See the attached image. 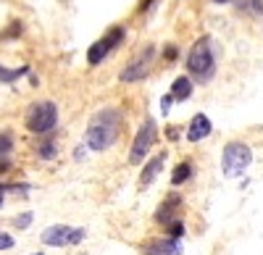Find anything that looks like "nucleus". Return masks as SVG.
Returning <instances> with one entry per match:
<instances>
[{"mask_svg":"<svg viewBox=\"0 0 263 255\" xmlns=\"http://www.w3.org/2000/svg\"><path fill=\"white\" fill-rule=\"evenodd\" d=\"M166 58H168V61L177 58V48H174V45H168V48H166Z\"/></svg>","mask_w":263,"mask_h":255,"instance_id":"4be33fe9","label":"nucleus"},{"mask_svg":"<svg viewBox=\"0 0 263 255\" xmlns=\"http://www.w3.org/2000/svg\"><path fill=\"white\" fill-rule=\"evenodd\" d=\"M11 147H13V140L8 132H0V155H8L11 153Z\"/></svg>","mask_w":263,"mask_h":255,"instance_id":"dca6fc26","label":"nucleus"},{"mask_svg":"<svg viewBox=\"0 0 263 255\" xmlns=\"http://www.w3.org/2000/svg\"><path fill=\"white\" fill-rule=\"evenodd\" d=\"M84 237L82 229H71V226H63V224H55V226H48L42 231V242L50 245V247H63V245H79Z\"/></svg>","mask_w":263,"mask_h":255,"instance_id":"0eeeda50","label":"nucleus"},{"mask_svg":"<svg viewBox=\"0 0 263 255\" xmlns=\"http://www.w3.org/2000/svg\"><path fill=\"white\" fill-rule=\"evenodd\" d=\"M168 231H171V240H177V237H182L184 234V224L177 219V221H171L168 224Z\"/></svg>","mask_w":263,"mask_h":255,"instance_id":"f3484780","label":"nucleus"},{"mask_svg":"<svg viewBox=\"0 0 263 255\" xmlns=\"http://www.w3.org/2000/svg\"><path fill=\"white\" fill-rule=\"evenodd\" d=\"M34 255H42V252H34Z\"/></svg>","mask_w":263,"mask_h":255,"instance_id":"a878e982","label":"nucleus"},{"mask_svg":"<svg viewBox=\"0 0 263 255\" xmlns=\"http://www.w3.org/2000/svg\"><path fill=\"white\" fill-rule=\"evenodd\" d=\"M208 134H211V121H208V116L197 113V116L190 121L187 140H190V142H200V140H203V137H208Z\"/></svg>","mask_w":263,"mask_h":255,"instance_id":"9b49d317","label":"nucleus"},{"mask_svg":"<svg viewBox=\"0 0 263 255\" xmlns=\"http://www.w3.org/2000/svg\"><path fill=\"white\" fill-rule=\"evenodd\" d=\"M40 155H42V158H53V155H55V142L50 140V142H45V145H40Z\"/></svg>","mask_w":263,"mask_h":255,"instance_id":"a211bd4d","label":"nucleus"},{"mask_svg":"<svg viewBox=\"0 0 263 255\" xmlns=\"http://www.w3.org/2000/svg\"><path fill=\"white\" fill-rule=\"evenodd\" d=\"M142 250H145V255H179V252H182V245H179L177 240H163V237H158V240H150Z\"/></svg>","mask_w":263,"mask_h":255,"instance_id":"1a4fd4ad","label":"nucleus"},{"mask_svg":"<svg viewBox=\"0 0 263 255\" xmlns=\"http://www.w3.org/2000/svg\"><path fill=\"white\" fill-rule=\"evenodd\" d=\"M29 69L27 66H21V69H6V66H0V82H16L18 76H24Z\"/></svg>","mask_w":263,"mask_h":255,"instance_id":"2eb2a0df","label":"nucleus"},{"mask_svg":"<svg viewBox=\"0 0 263 255\" xmlns=\"http://www.w3.org/2000/svg\"><path fill=\"white\" fill-rule=\"evenodd\" d=\"M163 163H166V153H158L153 161H147V163H145V168H142V176H140V187H142V189L153 184V179L158 176V171L163 168Z\"/></svg>","mask_w":263,"mask_h":255,"instance_id":"f8f14e48","label":"nucleus"},{"mask_svg":"<svg viewBox=\"0 0 263 255\" xmlns=\"http://www.w3.org/2000/svg\"><path fill=\"white\" fill-rule=\"evenodd\" d=\"M192 95V82L187 76H179V79H174L171 84V97L174 100H187Z\"/></svg>","mask_w":263,"mask_h":255,"instance_id":"ddd939ff","label":"nucleus"},{"mask_svg":"<svg viewBox=\"0 0 263 255\" xmlns=\"http://www.w3.org/2000/svg\"><path fill=\"white\" fill-rule=\"evenodd\" d=\"M153 58H156V48L145 45L142 53H137L135 58L129 61V66L121 71V82H137V79H142L150 71V66H153Z\"/></svg>","mask_w":263,"mask_h":255,"instance_id":"6e6552de","label":"nucleus"},{"mask_svg":"<svg viewBox=\"0 0 263 255\" xmlns=\"http://www.w3.org/2000/svg\"><path fill=\"white\" fill-rule=\"evenodd\" d=\"M179 208H182V200H179V195H168L166 200H163V205L158 208V213H156V221L158 224H171V221H177L179 216Z\"/></svg>","mask_w":263,"mask_h":255,"instance_id":"9d476101","label":"nucleus"},{"mask_svg":"<svg viewBox=\"0 0 263 255\" xmlns=\"http://www.w3.org/2000/svg\"><path fill=\"white\" fill-rule=\"evenodd\" d=\"M213 3H229V0H213Z\"/></svg>","mask_w":263,"mask_h":255,"instance_id":"393cba45","label":"nucleus"},{"mask_svg":"<svg viewBox=\"0 0 263 255\" xmlns=\"http://www.w3.org/2000/svg\"><path fill=\"white\" fill-rule=\"evenodd\" d=\"M253 161V153H250V147L242 145V142H232L224 147V158H221V168H224V174L227 176H239L245 171V168L250 166Z\"/></svg>","mask_w":263,"mask_h":255,"instance_id":"20e7f679","label":"nucleus"},{"mask_svg":"<svg viewBox=\"0 0 263 255\" xmlns=\"http://www.w3.org/2000/svg\"><path fill=\"white\" fill-rule=\"evenodd\" d=\"M0 205H3V187H0Z\"/></svg>","mask_w":263,"mask_h":255,"instance_id":"b1692460","label":"nucleus"},{"mask_svg":"<svg viewBox=\"0 0 263 255\" xmlns=\"http://www.w3.org/2000/svg\"><path fill=\"white\" fill-rule=\"evenodd\" d=\"M190 174H192V166H190V163H179L177 168H174V174H171V184H182V182H187Z\"/></svg>","mask_w":263,"mask_h":255,"instance_id":"4468645a","label":"nucleus"},{"mask_svg":"<svg viewBox=\"0 0 263 255\" xmlns=\"http://www.w3.org/2000/svg\"><path fill=\"white\" fill-rule=\"evenodd\" d=\"M13 247V240L8 237V234H3V231H0V250H11Z\"/></svg>","mask_w":263,"mask_h":255,"instance_id":"aec40b11","label":"nucleus"},{"mask_svg":"<svg viewBox=\"0 0 263 255\" xmlns=\"http://www.w3.org/2000/svg\"><path fill=\"white\" fill-rule=\"evenodd\" d=\"M32 219H34L32 213H21V216H16V219H13V224H16L18 229H27V226L32 224Z\"/></svg>","mask_w":263,"mask_h":255,"instance_id":"6ab92c4d","label":"nucleus"},{"mask_svg":"<svg viewBox=\"0 0 263 255\" xmlns=\"http://www.w3.org/2000/svg\"><path fill=\"white\" fill-rule=\"evenodd\" d=\"M121 40H124V27H111V29H108V34L100 37L95 45L87 50V61H90V66H98L100 61H105L108 53L121 45Z\"/></svg>","mask_w":263,"mask_h":255,"instance_id":"39448f33","label":"nucleus"},{"mask_svg":"<svg viewBox=\"0 0 263 255\" xmlns=\"http://www.w3.org/2000/svg\"><path fill=\"white\" fill-rule=\"evenodd\" d=\"M150 3H153V0H142V3H140V11H147V8H150Z\"/></svg>","mask_w":263,"mask_h":255,"instance_id":"5701e85b","label":"nucleus"},{"mask_svg":"<svg viewBox=\"0 0 263 255\" xmlns=\"http://www.w3.org/2000/svg\"><path fill=\"white\" fill-rule=\"evenodd\" d=\"M121 134V113L116 108H103L92 116L87 126V147L90 150H108Z\"/></svg>","mask_w":263,"mask_h":255,"instance_id":"f257e3e1","label":"nucleus"},{"mask_svg":"<svg viewBox=\"0 0 263 255\" xmlns=\"http://www.w3.org/2000/svg\"><path fill=\"white\" fill-rule=\"evenodd\" d=\"M187 69H190V74L197 82H208L213 76L216 63H213V50H211V40L208 37H200L192 45V50L187 55Z\"/></svg>","mask_w":263,"mask_h":255,"instance_id":"f03ea898","label":"nucleus"},{"mask_svg":"<svg viewBox=\"0 0 263 255\" xmlns=\"http://www.w3.org/2000/svg\"><path fill=\"white\" fill-rule=\"evenodd\" d=\"M171 100H174L171 95H166V97L161 100V111H163V113H168V108H171Z\"/></svg>","mask_w":263,"mask_h":255,"instance_id":"412c9836","label":"nucleus"},{"mask_svg":"<svg viewBox=\"0 0 263 255\" xmlns=\"http://www.w3.org/2000/svg\"><path fill=\"white\" fill-rule=\"evenodd\" d=\"M58 121V108L55 103L45 100V103H34L32 108L27 111V129L34 134H45L50 132Z\"/></svg>","mask_w":263,"mask_h":255,"instance_id":"7ed1b4c3","label":"nucleus"},{"mask_svg":"<svg viewBox=\"0 0 263 255\" xmlns=\"http://www.w3.org/2000/svg\"><path fill=\"white\" fill-rule=\"evenodd\" d=\"M156 142V121L145 119V124L140 126V132L132 142V150H129V163H142V158L147 155V150Z\"/></svg>","mask_w":263,"mask_h":255,"instance_id":"423d86ee","label":"nucleus"}]
</instances>
